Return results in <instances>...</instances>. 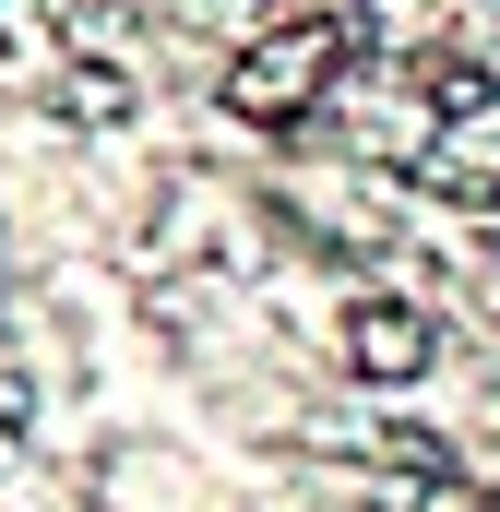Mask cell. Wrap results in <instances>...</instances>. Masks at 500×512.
I'll list each match as a JSON object with an SVG mask.
<instances>
[{"mask_svg": "<svg viewBox=\"0 0 500 512\" xmlns=\"http://www.w3.org/2000/svg\"><path fill=\"white\" fill-rule=\"evenodd\" d=\"M346 72H358V12H286L215 72V108L239 131H310Z\"/></svg>", "mask_w": 500, "mask_h": 512, "instance_id": "6da1fadb", "label": "cell"}, {"mask_svg": "<svg viewBox=\"0 0 500 512\" xmlns=\"http://www.w3.org/2000/svg\"><path fill=\"white\" fill-rule=\"evenodd\" d=\"M334 358H346V382L405 393V382L441 370V322H429L417 298H346V310H334Z\"/></svg>", "mask_w": 500, "mask_h": 512, "instance_id": "7a4b0ae2", "label": "cell"}, {"mask_svg": "<svg viewBox=\"0 0 500 512\" xmlns=\"http://www.w3.org/2000/svg\"><path fill=\"white\" fill-rule=\"evenodd\" d=\"M48 108H60V131H120L131 108H143V84H131L108 48H60V72H48Z\"/></svg>", "mask_w": 500, "mask_h": 512, "instance_id": "3957f363", "label": "cell"}, {"mask_svg": "<svg viewBox=\"0 0 500 512\" xmlns=\"http://www.w3.org/2000/svg\"><path fill=\"white\" fill-rule=\"evenodd\" d=\"M24 417H36V370H24V346L0 334V441H24Z\"/></svg>", "mask_w": 500, "mask_h": 512, "instance_id": "277c9868", "label": "cell"}, {"mask_svg": "<svg viewBox=\"0 0 500 512\" xmlns=\"http://www.w3.org/2000/svg\"><path fill=\"white\" fill-rule=\"evenodd\" d=\"M477 512H500V501H477Z\"/></svg>", "mask_w": 500, "mask_h": 512, "instance_id": "5b68a950", "label": "cell"}]
</instances>
